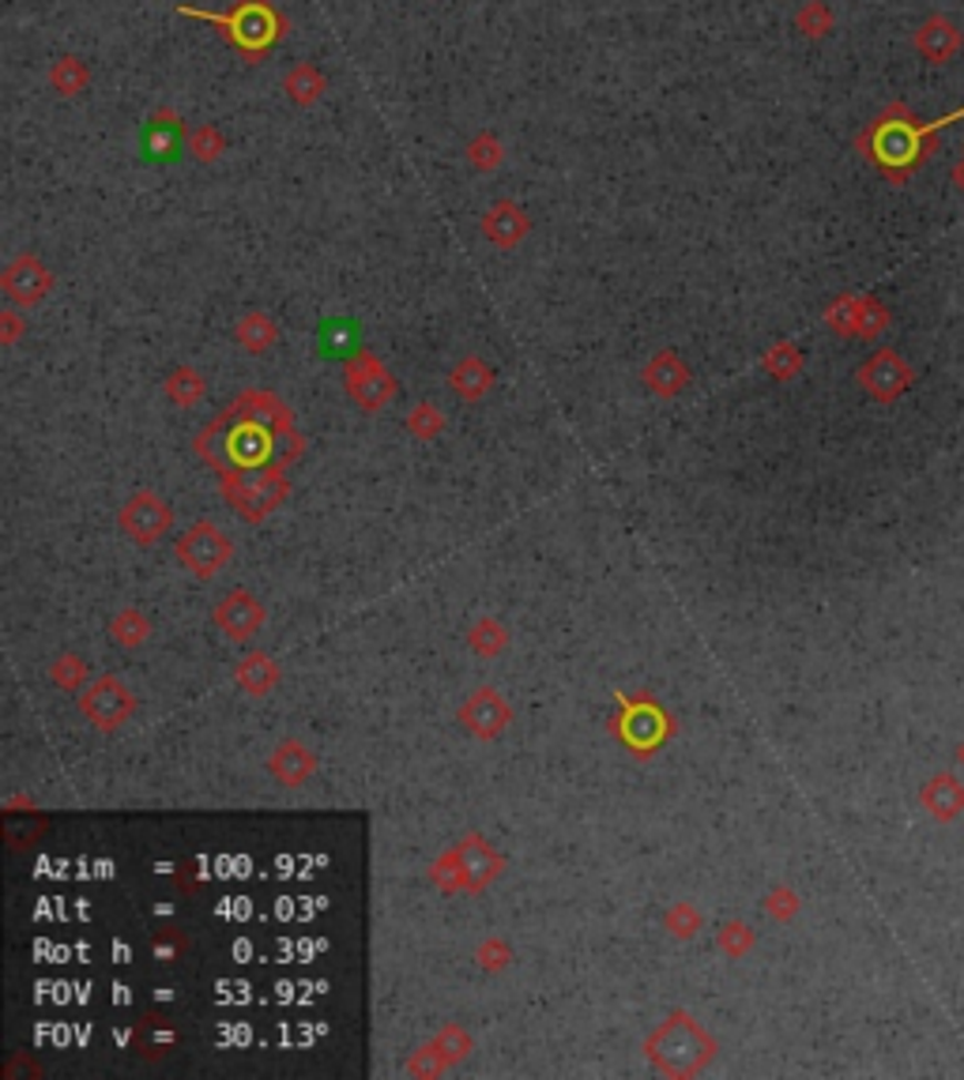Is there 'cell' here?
I'll use <instances>...</instances> for the list:
<instances>
[{"mask_svg":"<svg viewBox=\"0 0 964 1080\" xmlns=\"http://www.w3.org/2000/svg\"><path fill=\"white\" fill-rule=\"evenodd\" d=\"M953 121H964V106L942 113L934 121H920L904 102H890L866 129L855 136V151L882 174L890 185H909V177L920 166H927L934 155V140Z\"/></svg>","mask_w":964,"mask_h":1080,"instance_id":"1","label":"cell"},{"mask_svg":"<svg viewBox=\"0 0 964 1080\" xmlns=\"http://www.w3.org/2000/svg\"><path fill=\"white\" fill-rule=\"evenodd\" d=\"M177 16L212 23L245 64H261L291 34V19L272 0H237L231 12H204L193 4H177Z\"/></svg>","mask_w":964,"mask_h":1080,"instance_id":"2","label":"cell"},{"mask_svg":"<svg viewBox=\"0 0 964 1080\" xmlns=\"http://www.w3.org/2000/svg\"><path fill=\"white\" fill-rule=\"evenodd\" d=\"M645 1058L667 1077H693L716 1058V1039L697 1025L693 1012L674 1009L671 1017L648 1036Z\"/></svg>","mask_w":964,"mask_h":1080,"instance_id":"3","label":"cell"},{"mask_svg":"<svg viewBox=\"0 0 964 1080\" xmlns=\"http://www.w3.org/2000/svg\"><path fill=\"white\" fill-rule=\"evenodd\" d=\"M505 869V858L494 850V844L479 833L464 836L460 844H453L445 850L442 858H437L434 866H429V882H434L442 893H483V888H490L494 882L501 877Z\"/></svg>","mask_w":964,"mask_h":1080,"instance_id":"4","label":"cell"},{"mask_svg":"<svg viewBox=\"0 0 964 1080\" xmlns=\"http://www.w3.org/2000/svg\"><path fill=\"white\" fill-rule=\"evenodd\" d=\"M286 493H291V482H286L280 463L253 467V471H223V497L250 523L272 516L286 501Z\"/></svg>","mask_w":964,"mask_h":1080,"instance_id":"5","label":"cell"},{"mask_svg":"<svg viewBox=\"0 0 964 1080\" xmlns=\"http://www.w3.org/2000/svg\"><path fill=\"white\" fill-rule=\"evenodd\" d=\"M219 429H223V460L231 463V471H253V467L275 463V429L245 418L237 410L226 407L219 415Z\"/></svg>","mask_w":964,"mask_h":1080,"instance_id":"6","label":"cell"},{"mask_svg":"<svg viewBox=\"0 0 964 1080\" xmlns=\"http://www.w3.org/2000/svg\"><path fill=\"white\" fill-rule=\"evenodd\" d=\"M618 701H622V715H618V720L610 723V731L618 734V742H622L626 750H633V753H641V757H648V753L660 750V745L671 738L674 723H671V715H667L656 701H648V696H637V701H629L626 693L618 696Z\"/></svg>","mask_w":964,"mask_h":1080,"instance_id":"7","label":"cell"},{"mask_svg":"<svg viewBox=\"0 0 964 1080\" xmlns=\"http://www.w3.org/2000/svg\"><path fill=\"white\" fill-rule=\"evenodd\" d=\"M80 715L94 726V731L110 734L136 715V696H132V690L121 682V677L102 674L80 690Z\"/></svg>","mask_w":964,"mask_h":1080,"instance_id":"8","label":"cell"},{"mask_svg":"<svg viewBox=\"0 0 964 1080\" xmlns=\"http://www.w3.org/2000/svg\"><path fill=\"white\" fill-rule=\"evenodd\" d=\"M177 561L185 566L193 577H215V572H223L226 566H231V558H234V542H231V534H226L223 528H215V523H207V520H200L193 523L185 534L177 539Z\"/></svg>","mask_w":964,"mask_h":1080,"instance_id":"9","label":"cell"},{"mask_svg":"<svg viewBox=\"0 0 964 1080\" xmlns=\"http://www.w3.org/2000/svg\"><path fill=\"white\" fill-rule=\"evenodd\" d=\"M343 385H347L351 399H355L362 410L388 407L399 391L396 377L385 369V361H380L374 350H355V355L343 361Z\"/></svg>","mask_w":964,"mask_h":1080,"instance_id":"10","label":"cell"},{"mask_svg":"<svg viewBox=\"0 0 964 1080\" xmlns=\"http://www.w3.org/2000/svg\"><path fill=\"white\" fill-rule=\"evenodd\" d=\"M912 380H915L912 366L896 355L893 347L874 350V355L855 369V385L863 388L874 404H896V399L912 388Z\"/></svg>","mask_w":964,"mask_h":1080,"instance_id":"11","label":"cell"},{"mask_svg":"<svg viewBox=\"0 0 964 1080\" xmlns=\"http://www.w3.org/2000/svg\"><path fill=\"white\" fill-rule=\"evenodd\" d=\"M189 136H193V129L185 124V118L170 106H159L151 110V118L140 129V151L155 166H170L189 151Z\"/></svg>","mask_w":964,"mask_h":1080,"instance_id":"12","label":"cell"},{"mask_svg":"<svg viewBox=\"0 0 964 1080\" xmlns=\"http://www.w3.org/2000/svg\"><path fill=\"white\" fill-rule=\"evenodd\" d=\"M170 523H174V512H170V505L151 490L132 493L118 512V528L125 531L136 547H155L159 539H166Z\"/></svg>","mask_w":964,"mask_h":1080,"instance_id":"13","label":"cell"},{"mask_svg":"<svg viewBox=\"0 0 964 1080\" xmlns=\"http://www.w3.org/2000/svg\"><path fill=\"white\" fill-rule=\"evenodd\" d=\"M456 720H460L464 731H471L475 738L494 742L498 734H505V726L513 723V709H509V701H505V696L494 690V685H483V690H475L460 704Z\"/></svg>","mask_w":964,"mask_h":1080,"instance_id":"14","label":"cell"},{"mask_svg":"<svg viewBox=\"0 0 964 1080\" xmlns=\"http://www.w3.org/2000/svg\"><path fill=\"white\" fill-rule=\"evenodd\" d=\"M0 291L16 305H38L53 291V272L34 253H19L0 275Z\"/></svg>","mask_w":964,"mask_h":1080,"instance_id":"15","label":"cell"},{"mask_svg":"<svg viewBox=\"0 0 964 1080\" xmlns=\"http://www.w3.org/2000/svg\"><path fill=\"white\" fill-rule=\"evenodd\" d=\"M215 625L226 640H250L261 633L264 625V607L253 591H231L223 595V602L215 607Z\"/></svg>","mask_w":964,"mask_h":1080,"instance_id":"16","label":"cell"},{"mask_svg":"<svg viewBox=\"0 0 964 1080\" xmlns=\"http://www.w3.org/2000/svg\"><path fill=\"white\" fill-rule=\"evenodd\" d=\"M912 45H915V53L923 57V61H931V64H950L953 57H957L964 50V31L957 23H953L950 16H942V12H934L927 16L920 23V31L912 34Z\"/></svg>","mask_w":964,"mask_h":1080,"instance_id":"17","label":"cell"},{"mask_svg":"<svg viewBox=\"0 0 964 1080\" xmlns=\"http://www.w3.org/2000/svg\"><path fill=\"white\" fill-rule=\"evenodd\" d=\"M268 772L283 783V787H302V783H310L313 772H317V753L298 738H283L272 750Z\"/></svg>","mask_w":964,"mask_h":1080,"instance_id":"18","label":"cell"},{"mask_svg":"<svg viewBox=\"0 0 964 1080\" xmlns=\"http://www.w3.org/2000/svg\"><path fill=\"white\" fill-rule=\"evenodd\" d=\"M483 234L498 248H517L524 237L531 234V218L520 204H513V200H498V204H490V212L483 215Z\"/></svg>","mask_w":964,"mask_h":1080,"instance_id":"19","label":"cell"},{"mask_svg":"<svg viewBox=\"0 0 964 1080\" xmlns=\"http://www.w3.org/2000/svg\"><path fill=\"white\" fill-rule=\"evenodd\" d=\"M920 806L927 809L934 821H957L964 814V783L953 772H934V776L920 787Z\"/></svg>","mask_w":964,"mask_h":1080,"instance_id":"20","label":"cell"},{"mask_svg":"<svg viewBox=\"0 0 964 1080\" xmlns=\"http://www.w3.org/2000/svg\"><path fill=\"white\" fill-rule=\"evenodd\" d=\"M641 380L652 396L674 399L686 385H690V369H686V361L674 355V350H660V355H652V361L645 366Z\"/></svg>","mask_w":964,"mask_h":1080,"instance_id":"21","label":"cell"},{"mask_svg":"<svg viewBox=\"0 0 964 1080\" xmlns=\"http://www.w3.org/2000/svg\"><path fill=\"white\" fill-rule=\"evenodd\" d=\"M234 682L250 696H268L280 685V663L268 652H250L234 666Z\"/></svg>","mask_w":964,"mask_h":1080,"instance_id":"22","label":"cell"},{"mask_svg":"<svg viewBox=\"0 0 964 1080\" xmlns=\"http://www.w3.org/2000/svg\"><path fill=\"white\" fill-rule=\"evenodd\" d=\"M283 91H286V99H291L298 110H310V106H317V102L324 99V91H328V80H324V72L317 69V64L298 61L291 72L283 75Z\"/></svg>","mask_w":964,"mask_h":1080,"instance_id":"23","label":"cell"},{"mask_svg":"<svg viewBox=\"0 0 964 1080\" xmlns=\"http://www.w3.org/2000/svg\"><path fill=\"white\" fill-rule=\"evenodd\" d=\"M494 369H490V361H483V358H464V361H456V369L448 373V388L456 391V396L464 399V404H475V399H483L486 391L494 388Z\"/></svg>","mask_w":964,"mask_h":1080,"instance_id":"24","label":"cell"},{"mask_svg":"<svg viewBox=\"0 0 964 1080\" xmlns=\"http://www.w3.org/2000/svg\"><path fill=\"white\" fill-rule=\"evenodd\" d=\"M234 336H237V343H242L245 350H253V355H264V350L280 343V324H275L268 313L253 309V313H245V317L237 320Z\"/></svg>","mask_w":964,"mask_h":1080,"instance_id":"25","label":"cell"},{"mask_svg":"<svg viewBox=\"0 0 964 1080\" xmlns=\"http://www.w3.org/2000/svg\"><path fill=\"white\" fill-rule=\"evenodd\" d=\"M88 83H91V69L80 61V57L64 53V57H57V61H53L50 88L61 94V99H75L80 91H88Z\"/></svg>","mask_w":964,"mask_h":1080,"instance_id":"26","label":"cell"},{"mask_svg":"<svg viewBox=\"0 0 964 1080\" xmlns=\"http://www.w3.org/2000/svg\"><path fill=\"white\" fill-rule=\"evenodd\" d=\"M467 648H471L475 655H483V659H498L505 648H509V629H505L498 618L475 621L471 633H467Z\"/></svg>","mask_w":964,"mask_h":1080,"instance_id":"27","label":"cell"},{"mask_svg":"<svg viewBox=\"0 0 964 1080\" xmlns=\"http://www.w3.org/2000/svg\"><path fill=\"white\" fill-rule=\"evenodd\" d=\"M859 309H863L859 294H840L825 305V324L840 339H859Z\"/></svg>","mask_w":964,"mask_h":1080,"instance_id":"28","label":"cell"},{"mask_svg":"<svg viewBox=\"0 0 964 1080\" xmlns=\"http://www.w3.org/2000/svg\"><path fill=\"white\" fill-rule=\"evenodd\" d=\"M204 377L193 369V366H177L174 373L166 377V396H170V404H177V407H196L200 399H204Z\"/></svg>","mask_w":964,"mask_h":1080,"instance_id":"29","label":"cell"},{"mask_svg":"<svg viewBox=\"0 0 964 1080\" xmlns=\"http://www.w3.org/2000/svg\"><path fill=\"white\" fill-rule=\"evenodd\" d=\"M148 636H151V621L143 618L136 607L121 610V614L110 621V640L118 648H140Z\"/></svg>","mask_w":964,"mask_h":1080,"instance_id":"30","label":"cell"},{"mask_svg":"<svg viewBox=\"0 0 964 1080\" xmlns=\"http://www.w3.org/2000/svg\"><path fill=\"white\" fill-rule=\"evenodd\" d=\"M321 350L324 355H355L358 347V324L355 320H324L321 324Z\"/></svg>","mask_w":964,"mask_h":1080,"instance_id":"31","label":"cell"},{"mask_svg":"<svg viewBox=\"0 0 964 1080\" xmlns=\"http://www.w3.org/2000/svg\"><path fill=\"white\" fill-rule=\"evenodd\" d=\"M761 369L769 373L772 380H791L799 369H803V350L795 347V343H772L765 350V358H761Z\"/></svg>","mask_w":964,"mask_h":1080,"instance_id":"32","label":"cell"},{"mask_svg":"<svg viewBox=\"0 0 964 1080\" xmlns=\"http://www.w3.org/2000/svg\"><path fill=\"white\" fill-rule=\"evenodd\" d=\"M467 162L479 174H494L505 162V143L494 132H479V136H471V143H467Z\"/></svg>","mask_w":964,"mask_h":1080,"instance_id":"33","label":"cell"},{"mask_svg":"<svg viewBox=\"0 0 964 1080\" xmlns=\"http://www.w3.org/2000/svg\"><path fill=\"white\" fill-rule=\"evenodd\" d=\"M50 682L61 685V690H69V693H80L83 682H88V663H83V655H75V652L57 655L53 666H50Z\"/></svg>","mask_w":964,"mask_h":1080,"instance_id":"34","label":"cell"},{"mask_svg":"<svg viewBox=\"0 0 964 1080\" xmlns=\"http://www.w3.org/2000/svg\"><path fill=\"white\" fill-rule=\"evenodd\" d=\"M833 12H829V4L825 0H806L803 8L795 12V31L799 34H806V38H825L829 31H833Z\"/></svg>","mask_w":964,"mask_h":1080,"instance_id":"35","label":"cell"},{"mask_svg":"<svg viewBox=\"0 0 964 1080\" xmlns=\"http://www.w3.org/2000/svg\"><path fill=\"white\" fill-rule=\"evenodd\" d=\"M701 911H697L693 904H671L663 911V926H667V934L671 938H679V941H690L697 938V930H701Z\"/></svg>","mask_w":964,"mask_h":1080,"instance_id":"36","label":"cell"},{"mask_svg":"<svg viewBox=\"0 0 964 1080\" xmlns=\"http://www.w3.org/2000/svg\"><path fill=\"white\" fill-rule=\"evenodd\" d=\"M753 930L742 919H731V923H723L720 926V934H716V945H720L723 952H728L731 960H742L747 952L753 949Z\"/></svg>","mask_w":964,"mask_h":1080,"instance_id":"37","label":"cell"},{"mask_svg":"<svg viewBox=\"0 0 964 1080\" xmlns=\"http://www.w3.org/2000/svg\"><path fill=\"white\" fill-rule=\"evenodd\" d=\"M189 151H193L196 162H204V166H207V162L223 159L226 136L215 129V124H200V129H193V136H189Z\"/></svg>","mask_w":964,"mask_h":1080,"instance_id":"38","label":"cell"},{"mask_svg":"<svg viewBox=\"0 0 964 1080\" xmlns=\"http://www.w3.org/2000/svg\"><path fill=\"white\" fill-rule=\"evenodd\" d=\"M407 429H412L418 441H434L445 429V415L434 404H415L412 415H407Z\"/></svg>","mask_w":964,"mask_h":1080,"instance_id":"39","label":"cell"},{"mask_svg":"<svg viewBox=\"0 0 964 1080\" xmlns=\"http://www.w3.org/2000/svg\"><path fill=\"white\" fill-rule=\"evenodd\" d=\"M890 309H885L877 298H863V309H859V339H877L885 328H890Z\"/></svg>","mask_w":964,"mask_h":1080,"instance_id":"40","label":"cell"},{"mask_svg":"<svg viewBox=\"0 0 964 1080\" xmlns=\"http://www.w3.org/2000/svg\"><path fill=\"white\" fill-rule=\"evenodd\" d=\"M799 893L795 888H788V885H780V888H772V893L765 896V915L769 919H777V923H791L799 915Z\"/></svg>","mask_w":964,"mask_h":1080,"instance_id":"41","label":"cell"},{"mask_svg":"<svg viewBox=\"0 0 964 1080\" xmlns=\"http://www.w3.org/2000/svg\"><path fill=\"white\" fill-rule=\"evenodd\" d=\"M434 1043L442 1047V1054L448 1058V1066L464 1062V1058L471 1054V1047H475V1043H471V1036H467V1031H464L460 1025H448V1028L442 1031V1036L434 1039Z\"/></svg>","mask_w":964,"mask_h":1080,"instance_id":"42","label":"cell"},{"mask_svg":"<svg viewBox=\"0 0 964 1080\" xmlns=\"http://www.w3.org/2000/svg\"><path fill=\"white\" fill-rule=\"evenodd\" d=\"M448 1069V1058L442 1054V1047L437 1043H426L423 1050H415V1058L407 1062V1073L412 1077H437Z\"/></svg>","mask_w":964,"mask_h":1080,"instance_id":"43","label":"cell"},{"mask_svg":"<svg viewBox=\"0 0 964 1080\" xmlns=\"http://www.w3.org/2000/svg\"><path fill=\"white\" fill-rule=\"evenodd\" d=\"M475 960H479V968H486V971H501L505 964H513V949L501 938H486L479 945V952H475Z\"/></svg>","mask_w":964,"mask_h":1080,"instance_id":"44","label":"cell"},{"mask_svg":"<svg viewBox=\"0 0 964 1080\" xmlns=\"http://www.w3.org/2000/svg\"><path fill=\"white\" fill-rule=\"evenodd\" d=\"M19 336H23V320L16 317V309H0V343L12 347Z\"/></svg>","mask_w":964,"mask_h":1080,"instance_id":"45","label":"cell"},{"mask_svg":"<svg viewBox=\"0 0 964 1080\" xmlns=\"http://www.w3.org/2000/svg\"><path fill=\"white\" fill-rule=\"evenodd\" d=\"M953 185H957V193H964V147H961V162H957V170H953Z\"/></svg>","mask_w":964,"mask_h":1080,"instance_id":"46","label":"cell"},{"mask_svg":"<svg viewBox=\"0 0 964 1080\" xmlns=\"http://www.w3.org/2000/svg\"><path fill=\"white\" fill-rule=\"evenodd\" d=\"M957 764H961V768H964V742L957 745Z\"/></svg>","mask_w":964,"mask_h":1080,"instance_id":"47","label":"cell"}]
</instances>
